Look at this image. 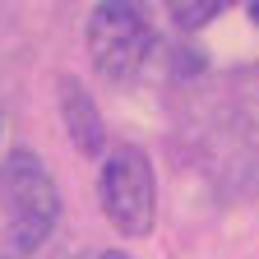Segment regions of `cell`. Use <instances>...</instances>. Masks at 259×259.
Here are the masks:
<instances>
[{"mask_svg":"<svg viewBox=\"0 0 259 259\" xmlns=\"http://www.w3.org/2000/svg\"><path fill=\"white\" fill-rule=\"evenodd\" d=\"M97 199L120 236H148L157 222V171L148 153L135 144L111 148L97 171Z\"/></svg>","mask_w":259,"mask_h":259,"instance_id":"obj_2","label":"cell"},{"mask_svg":"<svg viewBox=\"0 0 259 259\" xmlns=\"http://www.w3.org/2000/svg\"><path fill=\"white\" fill-rule=\"evenodd\" d=\"M56 93H60V120H65V130H70V139L79 144V153L102 157V153H107V125H102L97 102L88 97V88H83L79 79L65 74V79L56 83Z\"/></svg>","mask_w":259,"mask_h":259,"instance_id":"obj_4","label":"cell"},{"mask_svg":"<svg viewBox=\"0 0 259 259\" xmlns=\"http://www.w3.org/2000/svg\"><path fill=\"white\" fill-rule=\"evenodd\" d=\"M93 259H130V254H120V250H102V254H93Z\"/></svg>","mask_w":259,"mask_h":259,"instance_id":"obj_6","label":"cell"},{"mask_svg":"<svg viewBox=\"0 0 259 259\" xmlns=\"http://www.w3.org/2000/svg\"><path fill=\"white\" fill-rule=\"evenodd\" d=\"M153 51V28L144 10L111 0L88 14V60L107 83H130Z\"/></svg>","mask_w":259,"mask_h":259,"instance_id":"obj_3","label":"cell"},{"mask_svg":"<svg viewBox=\"0 0 259 259\" xmlns=\"http://www.w3.org/2000/svg\"><path fill=\"white\" fill-rule=\"evenodd\" d=\"M250 19H254V23H259V0H254V5H250Z\"/></svg>","mask_w":259,"mask_h":259,"instance_id":"obj_7","label":"cell"},{"mask_svg":"<svg viewBox=\"0 0 259 259\" xmlns=\"http://www.w3.org/2000/svg\"><path fill=\"white\" fill-rule=\"evenodd\" d=\"M218 14H222V5H218V0H204V5H171L176 28H199V23L218 19Z\"/></svg>","mask_w":259,"mask_h":259,"instance_id":"obj_5","label":"cell"},{"mask_svg":"<svg viewBox=\"0 0 259 259\" xmlns=\"http://www.w3.org/2000/svg\"><path fill=\"white\" fill-rule=\"evenodd\" d=\"M0 208H5V232H10L14 254H32L47 245L60 218V194L37 153L14 148L0 162Z\"/></svg>","mask_w":259,"mask_h":259,"instance_id":"obj_1","label":"cell"}]
</instances>
